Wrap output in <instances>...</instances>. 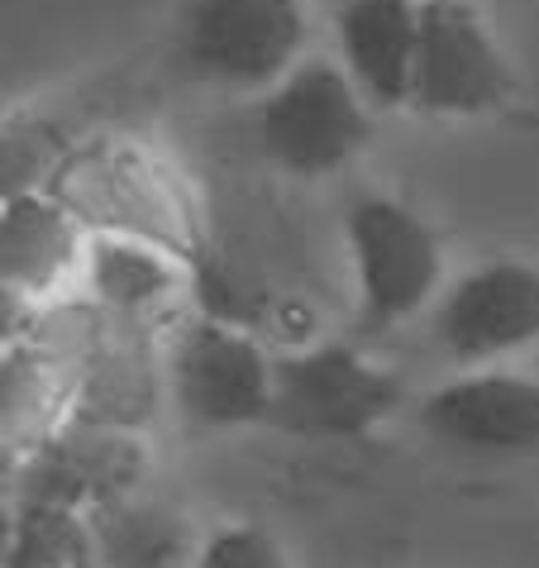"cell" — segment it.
Here are the masks:
<instances>
[{"mask_svg": "<svg viewBox=\"0 0 539 568\" xmlns=\"http://www.w3.org/2000/svg\"><path fill=\"white\" fill-rule=\"evenodd\" d=\"M167 397V354H157L153 325L101 306V325L77 363L72 425L144 435Z\"/></svg>", "mask_w": 539, "mask_h": 568, "instance_id": "cell-9", "label": "cell"}, {"mask_svg": "<svg viewBox=\"0 0 539 568\" xmlns=\"http://www.w3.org/2000/svg\"><path fill=\"white\" fill-rule=\"evenodd\" d=\"M87 230L43 192H10L0 206V277L24 302L58 292V282L87 263Z\"/></svg>", "mask_w": 539, "mask_h": 568, "instance_id": "cell-13", "label": "cell"}, {"mask_svg": "<svg viewBox=\"0 0 539 568\" xmlns=\"http://www.w3.org/2000/svg\"><path fill=\"white\" fill-rule=\"evenodd\" d=\"M435 339L464 368L501 358L539 339V267L482 263L444 292L435 311Z\"/></svg>", "mask_w": 539, "mask_h": 568, "instance_id": "cell-10", "label": "cell"}, {"mask_svg": "<svg viewBox=\"0 0 539 568\" xmlns=\"http://www.w3.org/2000/svg\"><path fill=\"white\" fill-rule=\"evenodd\" d=\"M167 397L192 430H240L273 416V358L240 325L196 315L167 349Z\"/></svg>", "mask_w": 539, "mask_h": 568, "instance_id": "cell-5", "label": "cell"}, {"mask_svg": "<svg viewBox=\"0 0 539 568\" xmlns=\"http://www.w3.org/2000/svg\"><path fill=\"white\" fill-rule=\"evenodd\" d=\"M196 568H292V559L263 526H220L201 540Z\"/></svg>", "mask_w": 539, "mask_h": 568, "instance_id": "cell-18", "label": "cell"}, {"mask_svg": "<svg viewBox=\"0 0 539 568\" xmlns=\"http://www.w3.org/2000/svg\"><path fill=\"white\" fill-rule=\"evenodd\" d=\"M144 473L149 449L139 435L68 420L29 454L6 464V497L10 507H62L87 516L105 501L144 493Z\"/></svg>", "mask_w": 539, "mask_h": 568, "instance_id": "cell-6", "label": "cell"}, {"mask_svg": "<svg viewBox=\"0 0 539 568\" xmlns=\"http://www.w3.org/2000/svg\"><path fill=\"white\" fill-rule=\"evenodd\" d=\"M6 568H96L87 516L62 507H10Z\"/></svg>", "mask_w": 539, "mask_h": 568, "instance_id": "cell-17", "label": "cell"}, {"mask_svg": "<svg viewBox=\"0 0 539 568\" xmlns=\"http://www.w3.org/2000/svg\"><path fill=\"white\" fill-rule=\"evenodd\" d=\"M335 34L344 72L363 101L396 110L410 105V72L420 43V0H339Z\"/></svg>", "mask_w": 539, "mask_h": 568, "instance_id": "cell-12", "label": "cell"}, {"mask_svg": "<svg viewBox=\"0 0 539 568\" xmlns=\"http://www.w3.org/2000/svg\"><path fill=\"white\" fill-rule=\"evenodd\" d=\"M401 402V377L377 368L354 344H315L273 358L267 425L301 439H358Z\"/></svg>", "mask_w": 539, "mask_h": 568, "instance_id": "cell-3", "label": "cell"}, {"mask_svg": "<svg viewBox=\"0 0 539 568\" xmlns=\"http://www.w3.org/2000/svg\"><path fill=\"white\" fill-rule=\"evenodd\" d=\"M0 377H6V464H10L68 425L77 373L62 358L20 339V344H6Z\"/></svg>", "mask_w": 539, "mask_h": 568, "instance_id": "cell-15", "label": "cell"}, {"mask_svg": "<svg viewBox=\"0 0 539 568\" xmlns=\"http://www.w3.org/2000/svg\"><path fill=\"white\" fill-rule=\"evenodd\" d=\"M420 425L468 454H539V383L520 373H464L425 397Z\"/></svg>", "mask_w": 539, "mask_h": 568, "instance_id": "cell-11", "label": "cell"}, {"mask_svg": "<svg viewBox=\"0 0 539 568\" xmlns=\"http://www.w3.org/2000/svg\"><path fill=\"white\" fill-rule=\"evenodd\" d=\"M373 120L339 62L311 58L258 105V149L292 178H329L368 149Z\"/></svg>", "mask_w": 539, "mask_h": 568, "instance_id": "cell-2", "label": "cell"}, {"mask_svg": "<svg viewBox=\"0 0 539 568\" xmlns=\"http://www.w3.org/2000/svg\"><path fill=\"white\" fill-rule=\"evenodd\" d=\"M344 234L368 325H396L430 306L444 277V254L435 230L416 211L391 196L363 192L348 201Z\"/></svg>", "mask_w": 539, "mask_h": 568, "instance_id": "cell-7", "label": "cell"}, {"mask_svg": "<svg viewBox=\"0 0 539 568\" xmlns=\"http://www.w3.org/2000/svg\"><path fill=\"white\" fill-rule=\"evenodd\" d=\"M96 568H196L201 540L172 501L130 493L87 511Z\"/></svg>", "mask_w": 539, "mask_h": 568, "instance_id": "cell-14", "label": "cell"}, {"mask_svg": "<svg viewBox=\"0 0 539 568\" xmlns=\"http://www.w3.org/2000/svg\"><path fill=\"white\" fill-rule=\"evenodd\" d=\"M91 240H134L196 267L215 254L205 215L177 168L134 139H87L58 158L39 186Z\"/></svg>", "mask_w": 539, "mask_h": 568, "instance_id": "cell-1", "label": "cell"}, {"mask_svg": "<svg viewBox=\"0 0 539 568\" xmlns=\"http://www.w3.org/2000/svg\"><path fill=\"white\" fill-rule=\"evenodd\" d=\"M511 97V68L472 0H420L410 105L420 115H487Z\"/></svg>", "mask_w": 539, "mask_h": 568, "instance_id": "cell-8", "label": "cell"}, {"mask_svg": "<svg viewBox=\"0 0 539 568\" xmlns=\"http://www.w3.org/2000/svg\"><path fill=\"white\" fill-rule=\"evenodd\" d=\"M177 43L201 82L273 91L301 68L306 10L301 0H192Z\"/></svg>", "mask_w": 539, "mask_h": 568, "instance_id": "cell-4", "label": "cell"}, {"mask_svg": "<svg viewBox=\"0 0 539 568\" xmlns=\"http://www.w3.org/2000/svg\"><path fill=\"white\" fill-rule=\"evenodd\" d=\"M192 273L186 263L153 244H134V240H91L87 244V287L91 302L130 315V321H153L163 315V306L182 292V277Z\"/></svg>", "mask_w": 539, "mask_h": 568, "instance_id": "cell-16", "label": "cell"}]
</instances>
